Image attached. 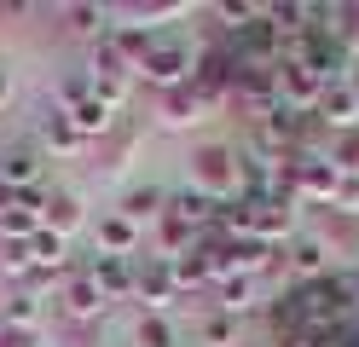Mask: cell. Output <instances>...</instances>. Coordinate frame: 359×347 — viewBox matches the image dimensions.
<instances>
[{"label":"cell","mask_w":359,"mask_h":347,"mask_svg":"<svg viewBox=\"0 0 359 347\" xmlns=\"http://www.w3.org/2000/svg\"><path fill=\"white\" fill-rule=\"evenodd\" d=\"M203 116H209V104L203 99H197V87L186 81V87H168V93H156V122H163V128H197V122H203Z\"/></svg>","instance_id":"8992f818"},{"label":"cell","mask_w":359,"mask_h":347,"mask_svg":"<svg viewBox=\"0 0 359 347\" xmlns=\"http://www.w3.org/2000/svg\"><path fill=\"white\" fill-rule=\"evenodd\" d=\"M191 69H197V53H191L186 41H156L151 53H145V64L133 69V81H151L156 93H168V87H186Z\"/></svg>","instance_id":"7a4b0ae2"},{"label":"cell","mask_w":359,"mask_h":347,"mask_svg":"<svg viewBox=\"0 0 359 347\" xmlns=\"http://www.w3.org/2000/svg\"><path fill=\"white\" fill-rule=\"evenodd\" d=\"M64 23H70V35H110V12L104 6H64Z\"/></svg>","instance_id":"d6986e66"},{"label":"cell","mask_w":359,"mask_h":347,"mask_svg":"<svg viewBox=\"0 0 359 347\" xmlns=\"http://www.w3.org/2000/svg\"><path fill=\"white\" fill-rule=\"evenodd\" d=\"M197 341L203 347H238V318L232 313H209L203 330H197Z\"/></svg>","instance_id":"ffe728a7"},{"label":"cell","mask_w":359,"mask_h":347,"mask_svg":"<svg viewBox=\"0 0 359 347\" xmlns=\"http://www.w3.org/2000/svg\"><path fill=\"white\" fill-rule=\"evenodd\" d=\"M313 116H325L330 128H359V99H353V87H348V76L325 87V99H319V110H313Z\"/></svg>","instance_id":"30bf717a"},{"label":"cell","mask_w":359,"mask_h":347,"mask_svg":"<svg viewBox=\"0 0 359 347\" xmlns=\"http://www.w3.org/2000/svg\"><path fill=\"white\" fill-rule=\"evenodd\" d=\"M140 243H145V231L133 226L128 215H116V208H110V215H99V226H93V249H99V254H110V261H128Z\"/></svg>","instance_id":"5b68a950"},{"label":"cell","mask_w":359,"mask_h":347,"mask_svg":"<svg viewBox=\"0 0 359 347\" xmlns=\"http://www.w3.org/2000/svg\"><path fill=\"white\" fill-rule=\"evenodd\" d=\"M168 272H174V290H180V295H191V290L215 284V278H209V249H203V243H197V249H186V254H174V261H168Z\"/></svg>","instance_id":"4fadbf2b"},{"label":"cell","mask_w":359,"mask_h":347,"mask_svg":"<svg viewBox=\"0 0 359 347\" xmlns=\"http://www.w3.org/2000/svg\"><path fill=\"white\" fill-rule=\"evenodd\" d=\"M29 243H0V272L6 278H29Z\"/></svg>","instance_id":"7402d4cb"},{"label":"cell","mask_w":359,"mask_h":347,"mask_svg":"<svg viewBox=\"0 0 359 347\" xmlns=\"http://www.w3.org/2000/svg\"><path fill=\"white\" fill-rule=\"evenodd\" d=\"M133 301L145 307V318H168V307H180V290H174L168 261H145L140 266V278H133Z\"/></svg>","instance_id":"3957f363"},{"label":"cell","mask_w":359,"mask_h":347,"mask_svg":"<svg viewBox=\"0 0 359 347\" xmlns=\"http://www.w3.org/2000/svg\"><path fill=\"white\" fill-rule=\"evenodd\" d=\"M220 290V313H250L255 307V295H261V278H250V272H238V278H226V284H215Z\"/></svg>","instance_id":"ac0fdd59"},{"label":"cell","mask_w":359,"mask_h":347,"mask_svg":"<svg viewBox=\"0 0 359 347\" xmlns=\"http://www.w3.org/2000/svg\"><path fill=\"white\" fill-rule=\"evenodd\" d=\"M87 278L99 284L104 301H128V295H133V278H140V266H133V261H110V254H99V261L87 266Z\"/></svg>","instance_id":"9c48e42d"},{"label":"cell","mask_w":359,"mask_h":347,"mask_svg":"<svg viewBox=\"0 0 359 347\" xmlns=\"http://www.w3.org/2000/svg\"><path fill=\"white\" fill-rule=\"evenodd\" d=\"M29 261H35V272L64 278V272H70V243L53 238V231H35V238H29Z\"/></svg>","instance_id":"9a60e30c"},{"label":"cell","mask_w":359,"mask_h":347,"mask_svg":"<svg viewBox=\"0 0 359 347\" xmlns=\"http://www.w3.org/2000/svg\"><path fill=\"white\" fill-rule=\"evenodd\" d=\"M330 208H342V215H359V174H342V185H336V203Z\"/></svg>","instance_id":"603a6c76"},{"label":"cell","mask_w":359,"mask_h":347,"mask_svg":"<svg viewBox=\"0 0 359 347\" xmlns=\"http://www.w3.org/2000/svg\"><path fill=\"white\" fill-rule=\"evenodd\" d=\"M35 139H41V151H47V156H58V162H76V156L87 151V139L70 128V116H64V110H47V116H41Z\"/></svg>","instance_id":"ba28073f"},{"label":"cell","mask_w":359,"mask_h":347,"mask_svg":"<svg viewBox=\"0 0 359 347\" xmlns=\"http://www.w3.org/2000/svg\"><path fill=\"white\" fill-rule=\"evenodd\" d=\"M41 174V156L35 151H0V185H12V191H29Z\"/></svg>","instance_id":"e0dca14e"},{"label":"cell","mask_w":359,"mask_h":347,"mask_svg":"<svg viewBox=\"0 0 359 347\" xmlns=\"http://www.w3.org/2000/svg\"><path fill=\"white\" fill-rule=\"evenodd\" d=\"M290 272L307 278V284H313V278H325V272H330L325 243H319V238H290Z\"/></svg>","instance_id":"2e32d148"},{"label":"cell","mask_w":359,"mask_h":347,"mask_svg":"<svg viewBox=\"0 0 359 347\" xmlns=\"http://www.w3.org/2000/svg\"><path fill=\"white\" fill-rule=\"evenodd\" d=\"M70 128L87 139V145H93V139H104L110 128H116V110H110V104L99 99V93H93L87 104H76V110H70Z\"/></svg>","instance_id":"5bb4252c"},{"label":"cell","mask_w":359,"mask_h":347,"mask_svg":"<svg viewBox=\"0 0 359 347\" xmlns=\"http://www.w3.org/2000/svg\"><path fill=\"white\" fill-rule=\"evenodd\" d=\"M116 215H128L133 226L145 231V226H156V220L168 215V191H156V185H140V191H128V197H122Z\"/></svg>","instance_id":"7c38bea8"},{"label":"cell","mask_w":359,"mask_h":347,"mask_svg":"<svg viewBox=\"0 0 359 347\" xmlns=\"http://www.w3.org/2000/svg\"><path fill=\"white\" fill-rule=\"evenodd\" d=\"M81 226H87L81 197H76V191H47V203H41V231H53V238H64V243H70Z\"/></svg>","instance_id":"52a82bcc"},{"label":"cell","mask_w":359,"mask_h":347,"mask_svg":"<svg viewBox=\"0 0 359 347\" xmlns=\"http://www.w3.org/2000/svg\"><path fill=\"white\" fill-rule=\"evenodd\" d=\"M0 347H41V336H29V330H12V324H0Z\"/></svg>","instance_id":"cb8c5ba5"},{"label":"cell","mask_w":359,"mask_h":347,"mask_svg":"<svg viewBox=\"0 0 359 347\" xmlns=\"http://www.w3.org/2000/svg\"><path fill=\"white\" fill-rule=\"evenodd\" d=\"M6 104H12V69L0 64V110H6Z\"/></svg>","instance_id":"d4e9b609"},{"label":"cell","mask_w":359,"mask_h":347,"mask_svg":"<svg viewBox=\"0 0 359 347\" xmlns=\"http://www.w3.org/2000/svg\"><path fill=\"white\" fill-rule=\"evenodd\" d=\"M133 347H174V324H168V318H140Z\"/></svg>","instance_id":"44dd1931"},{"label":"cell","mask_w":359,"mask_h":347,"mask_svg":"<svg viewBox=\"0 0 359 347\" xmlns=\"http://www.w3.org/2000/svg\"><path fill=\"white\" fill-rule=\"evenodd\" d=\"M191 191H203L209 203H232L238 197V151L232 145L191 151Z\"/></svg>","instance_id":"6da1fadb"},{"label":"cell","mask_w":359,"mask_h":347,"mask_svg":"<svg viewBox=\"0 0 359 347\" xmlns=\"http://www.w3.org/2000/svg\"><path fill=\"white\" fill-rule=\"evenodd\" d=\"M348 87H353V99H359V69H348Z\"/></svg>","instance_id":"484cf974"},{"label":"cell","mask_w":359,"mask_h":347,"mask_svg":"<svg viewBox=\"0 0 359 347\" xmlns=\"http://www.w3.org/2000/svg\"><path fill=\"white\" fill-rule=\"evenodd\" d=\"M41 318H47V307H41V295H29V290H12L0 301V324H12V330L41 336Z\"/></svg>","instance_id":"8fae6325"},{"label":"cell","mask_w":359,"mask_h":347,"mask_svg":"<svg viewBox=\"0 0 359 347\" xmlns=\"http://www.w3.org/2000/svg\"><path fill=\"white\" fill-rule=\"evenodd\" d=\"M58 307H64L70 324H93V318H104L110 301L99 295V284H93L87 272H70V278H64V290H58Z\"/></svg>","instance_id":"277c9868"}]
</instances>
